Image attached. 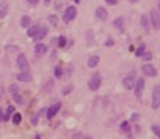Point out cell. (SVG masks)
I'll use <instances>...</instances> for the list:
<instances>
[{
    "label": "cell",
    "mask_w": 160,
    "mask_h": 139,
    "mask_svg": "<svg viewBox=\"0 0 160 139\" xmlns=\"http://www.w3.org/2000/svg\"><path fill=\"white\" fill-rule=\"evenodd\" d=\"M120 127H121V131H129V124L124 121V122H121V125H120Z\"/></svg>",
    "instance_id": "4316f807"
},
{
    "label": "cell",
    "mask_w": 160,
    "mask_h": 139,
    "mask_svg": "<svg viewBox=\"0 0 160 139\" xmlns=\"http://www.w3.org/2000/svg\"><path fill=\"white\" fill-rule=\"evenodd\" d=\"M76 14H78L76 8H75V6H69L67 9H65V12H64V16H62V20H64L65 23H69V22H72V20L76 17Z\"/></svg>",
    "instance_id": "6da1fadb"
},
{
    "label": "cell",
    "mask_w": 160,
    "mask_h": 139,
    "mask_svg": "<svg viewBox=\"0 0 160 139\" xmlns=\"http://www.w3.org/2000/svg\"><path fill=\"white\" fill-rule=\"evenodd\" d=\"M141 26H143V30L145 31H148L149 30V22H148V16H141Z\"/></svg>",
    "instance_id": "d6986e66"
},
{
    "label": "cell",
    "mask_w": 160,
    "mask_h": 139,
    "mask_svg": "<svg viewBox=\"0 0 160 139\" xmlns=\"http://www.w3.org/2000/svg\"><path fill=\"white\" fill-rule=\"evenodd\" d=\"M31 122H33V124H36V122H37V116H34V118L31 119Z\"/></svg>",
    "instance_id": "74e56055"
},
{
    "label": "cell",
    "mask_w": 160,
    "mask_h": 139,
    "mask_svg": "<svg viewBox=\"0 0 160 139\" xmlns=\"http://www.w3.org/2000/svg\"><path fill=\"white\" fill-rule=\"evenodd\" d=\"M145 50H146V48H145V45H140V47L135 50V56H137V57H141V56L145 54Z\"/></svg>",
    "instance_id": "7402d4cb"
},
{
    "label": "cell",
    "mask_w": 160,
    "mask_h": 139,
    "mask_svg": "<svg viewBox=\"0 0 160 139\" xmlns=\"http://www.w3.org/2000/svg\"><path fill=\"white\" fill-rule=\"evenodd\" d=\"M95 16L100 19V20H107V16H109V14H107V11H106L104 8H97V11H95Z\"/></svg>",
    "instance_id": "8fae6325"
},
{
    "label": "cell",
    "mask_w": 160,
    "mask_h": 139,
    "mask_svg": "<svg viewBox=\"0 0 160 139\" xmlns=\"http://www.w3.org/2000/svg\"><path fill=\"white\" fill-rule=\"evenodd\" d=\"M73 2H75V3H79V2H81V0H73Z\"/></svg>",
    "instance_id": "ab89813d"
},
{
    "label": "cell",
    "mask_w": 160,
    "mask_h": 139,
    "mask_svg": "<svg viewBox=\"0 0 160 139\" xmlns=\"http://www.w3.org/2000/svg\"><path fill=\"white\" fill-rule=\"evenodd\" d=\"M37 28L39 26H28V36L30 37H34V34L37 33Z\"/></svg>",
    "instance_id": "cb8c5ba5"
},
{
    "label": "cell",
    "mask_w": 160,
    "mask_h": 139,
    "mask_svg": "<svg viewBox=\"0 0 160 139\" xmlns=\"http://www.w3.org/2000/svg\"><path fill=\"white\" fill-rule=\"evenodd\" d=\"M151 128H152V131H154V134H155V136H160V130H158V125H152Z\"/></svg>",
    "instance_id": "f1b7e54d"
},
{
    "label": "cell",
    "mask_w": 160,
    "mask_h": 139,
    "mask_svg": "<svg viewBox=\"0 0 160 139\" xmlns=\"http://www.w3.org/2000/svg\"><path fill=\"white\" fill-rule=\"evenodd\" d=\"M141 71H143L145 76H148V77H155V76H157V70H155L154 65H151V63L143 65V66H141Z\"/></svg>",
    "instance_id": "277c9868"
},
{
    "label": "cell",
    "mask_w": 160,
    "mask_h": 139,
    "mask_svg": "<svg viewBox=\"0 0 160 139\" xmlns=\"http://www.w3.org/2000/svg\"><path fill=\"white\" fill-rule=\"evenodd\" d=\"M135 80H137V76H135V74H128V76L123 79V85H124V88L132 90V88H134Z\"/></svg>",
    "instance_id": "8992f818"
},
{
    "label": "cell",
    "mask_w": 160,
    "mask_h": 139,
    "mask_svg": "<svg viewBox=\"0 0 160 139\" xmlns=\"http://www.w3.org/2000/svg\"><path fill=\"white\" fill-rule=\"evenodd\" d=\"M151 20H152L154 30H158V28H160V16H158V11L157 9H152L151 11Z\"/></svg>",
    "instance_id": "9c48e42d"
},
{
    "label": "cell",
    "mask_w": 160,
    "mask_h": 139,
    "mask_svg": "<svg viewBox=\"0 0 160 139\" xmlns=\"http://www.w3.org/2000/svg\"><path fill=\"white\" fill-rule=\"evenodd\" d=\"M131 119H132V121H137V119H138V113H134V115L131 116Z\"/></svg>",
    "instance_id": "d6a6232c"
},
{
    "label": "cell",
    "mask_w": 160,
    "mask_h": 139,
    "mask_svg": "<svg viewBox=\"0 0 160 139\" xmlns=\"http://www.w3.org/2000/svg\"><path fill=\"white\" fill-rule=\"evenodd\" d=\"M55 76H56V77H61V76H62V68H61V65H58V66L55 68Z\"/></svg>",
    "instance_id": "484cf974"
},
{
    "label": "cell",
    "mask_w": 160,
    "mask_h": 139,
    "mask_svg": "<svg viewBox=\"0 0 160 139\" xmlns=\"http://www.w3.org/2000/svg\"><path fill=\"white\" fill-rule=\"evenodd\" d=\"M106 2H107L109 5H117V2H118V0H106Z\"/></svg>",
    "instance_id": "1f68e13d"
},
{
    "label": "cell",
    "mask_w": 160,
    "mask_h": 139,
    "mask_svg": "<svg viewBox=\"0 0 160 139\" xmlns=\"http://www.w3.org/2000/svg\"><path fill=\"white\" fill-rule=\"evenodd\" d=\"M14 115V107L12 105H9L8 108H6V113L3 115V121H9V118Z\"/></svg>",
    "instance_id": "2e32d148"
},
{
    "label": "cell",
    "mask_w": 160,
    "mask_h": 139,
    "mask_svg": "<svg viewBox=\"0 0 160 139\" xmlns=\"http://www.w3.org/2000/svg\"><path fill=\"white\" fill-rule=\"evenodd\" d=\"M98 63H100V57H98V56H92V57L89 59V62H87V65L90 68H95Z\"/></svg>",
    "instance_id": "5bb4252c"
},
{
    "label": "cell",
    "mask_w": 160,
    "mask_h": 139,
    "mask_svg": "<svg viewBox=\"0 0 160 139\" xmlns=\"http://www.w3.org/2000/svg\"><path fill=\"white\" fill-rule=\"evenodd\" d=\"M70 90H72V87H67V88L64 90V94H69V93H70Z\"/></svg>",
    "instance_id": "e575fe53"
},
{
    "label": "cell",
    "mask_w": 160,
    "mask_h": 139,
    "mask_svg": "<svg viewBox=\"0 0 160 139\" xmlns=\"http://www.w3.org/2000/svg\"><path fill=\"white\" fill-rule=\"evenodd\" d=\"M84 139H92V137H90V136H86V137H84Z\"/></svg>",
    "instance_id": "60d3db41"
},
{
    "label": "cell",
    "mask_w": 160,
    "mask_h": 139,
    "mask_svg": "<svg viewBox=\"0 0 160 139\" xmlns=\"http://www.w3.org/2000/svg\"><path fill=\"white\" fill-rule=\"evenodd\" d=\"M6 51L11 53V51H17V47H6Z\"/></svg>",
    "instance_id": "f546056e"
},
{
    "label": "cell",
    "mask_w": 160,
    "mask_h": 139,
    "mask_svg": "<svg viewBox=\"0 0 160 139\" xmlns=\"http://www.w3.org/2000/svg\"><path fill=\"white\" fill-rule=\"evenodd\" d=\"M12 99H14V102L17 105H23V97L20 94H16V96H12Z\"/></svg>",
    "instance_id": "603a6c76"
},
{
    "label": "cell",
    "mask_w": 160,
    "mask_h": 139,
    "mask_svg": "<svg viewBox=\"0 0 160 139\" xmlns=\"http://www.w3.org/2000/svg\"><path fill=\"white\" fill-rule=\"evenodd\" d=\"M34 53H36L37 56H42V54L47 53V47L42 45V44H36V45H34Z\"/></svg>",
    "instance_id": "7c38bea8"
},
{
    "label": "cell",
    "mask_w": 160,
    "mask_h": 139,
    "mask_svg": "<svg viewBox=\"0 0 160 139\" xmlns=\"http://www.w3.org/2000/svg\"><path fill=\"white\" fill-rule=\"evenodd\" d=\"M160 105V87L155 85L154 90H152V108L157 110Z\"/></svg>",
    "instance_id": "5b68a950"
},
{
    "label": "cell",
    "mask_w": 160,
    "mask_h": 139,
    "mask_svg": "<svg viewBox=\"0 0 160 139\" xmlns=\"http://www.w3.org/2000/svg\"><path fill=\"white\" fill-rule=\"evenodd\" d=\"M17 66L20 68V71H26V70H28V59H26L25 54L17 56Z\"/></svg>",
    "instance_id": "52a82bcc"
},
{
    "label": "cell",
    "mask_w": 160,
    "mask_h": 139,
    "mask_svg": "<svg viewBox=\"0 0 160 139\" xmlns=\"http://www.w3.org/2000/svg\"><path fill=\"white\" fill-rule=\"evenodd\" d=\"M26 2H28L30 5H36V3L39 2V0H26Z\"/></svg>",
    "instance_id": "836d02e7"
},
{
    "label": "cell",
    "mask_w": 160,
    "mask_h": 139,
    "mask_svg": "<svg viewBox=\"0 0 160 139\" xmlns=\"http://www.w3.org/2000/svg\"><path fill=\"white\" fill-rule=\"evenodd\" d=\"M50 22H51V23H56V17L51 16V17H50Z\"/></svg>",
    "instance_id": "d590c367"
},
{
    "label": "cell",
    "mask_w": 160,
    "mask_h": 139,
    "mask_svg": "<svg viewBox=\"0 0 160 139\" xmlns=\"http://www.w3.org/2000/svg\"><path fill=\"white\" fill-rule=\"evenodd\" d=\"M30 23H31L30 16H23V17L20 19V25H22V28H28V26H30Z\"/></svg>",
    "instance_id": "e0dca14e"
},
{
    "label": "cell",
    "mask_w": 160,
    "mask_h": 139,
    "mask_svg": "<svg viewBox=\"0 0 160 139\" xmlns=\"http://www.w3.org/2000/svg\"><path fill=\"white\" fill-rule=\"evenodd\" d=\"M100 85H101V76L100 74H93L90 77V80H89V90L97 91L100 88Z\"/></svg>",
    "instance_id": "7a4b0ae2"
},
{
    "label": "cell",
    "mask_w": 160,
    "mask_h": 139,
    "mask_svg": "<svg viewBox=\"0 0 160 139\" xmlns=\"http://www.w3.org/2000/svg\"><path fill=\"white\" fill-rule=\"evenodd\" d=\"M61 110V102H56L55 105H51L48 110H47V118L51 119V118H55L58 115V111Z\"/></svg>",
    "instance_id": "ba28073f"
},
{
    "label": "cell",
    "mask_w": 160,
    "mask_h": 139,
    "mask_svg": "<svg viewBox=\"0 0 160 139\" xmlns=\"http://www.w3.org/2000/svg\"><path fill=\"white\" fill-rule=\"evenodd\" d=\"M17 80H20V82H30L31 80V76L26 73V71H20L17 74Z\"/></svg>",
    "instance_id": "4fadbf2b"
},
{
    "label": "cell",
    "mask_w": 160,
    "mask_h": 139,
    "mask_svg": "<svg viewBox=\"0 0 160 139\" xmlns=\"http://www.w3.org/2000/svg\"><path fill=\"white\" fill-rule=\"evenodd\" d=\"M20 121H22L20 113H14V115H12V124H14V125H19V124H20Z\"/></svg>",
    "instance_id": "44dd1931"
},
{
    "label": "cell",
    "mask_w": 160,
    "mask_h": 139,
    "mask_svg": "<svg viewBox=\"0 0 160 139\" xmlns=\"http://www.w3.org/2000/svg\"><path fill=\"white\" fill-rule=\"evenodd\" d=\"M34 139H41V136H36V137H34Z\"/></svg>",
    "instance_id": "b9f144b4"
},
{
    "label": "cell",
    "mask_w": 160,
    "mask_h": 139,
    "mask_svg": "<svg viewBox=\"0 0 160 139\" xmlns=\"http://www.w3.org/2000/svg\"><path fill=\"white\" fill-rule=\"evenodd\" d=\"M47 33H48V28L39 26V28H37V33L34 34V40H42V39L47 36Z\"/></svg>",
    "instance_id": "30bf717a"
},
{
    "label": "cell",
    "mask_w": 160,
    "mask_h": 139,
    "mask_svg": "<svg viewBox=\"0 0 160 139\" xmlns=\"http://www.w3.org/2000/svg\"><path fill=\"white\" fill-rule=\"evenodd\" d=\"M141 57H143V60H146V62H149V60L152 59V54H149V53H145V54L141 56Z\"/></svg>",
    "instance_id": "83f0119b"
},
{
    "label": "cell",
    "mask_w": 160,
    "mask_h": 139,
    "mask_svg": "<svg viewBox=\"0 0 160 139\" xmlns=\"http://www.w3.org/2000/svg\"><path fill=\"white\" fill-rule=\"evenodd\" d=\"M58 45H59L61 48H64L65 45H67V39H65L64 36H61V37L58 39Z\"/></svg>",
    "instance_id": "d4e9b609"
},
{
    "label": "cell",
    "mask_w": 160,
    "mask_h": 139,
    "mask_svg": "<svg viewBox=\"0 0 160 139\" xmlns=\"http://www.w3.org/2000/svg\"><path fill=\"white\" fill-rule=\"evenodd\" d=\"M9 93H11V96L20 94V88H19L17 83H11V85H9Z\"/></svg>",
    "instance_id": "9a60e30c"
},
{
    "label": "cell",
    "mask_w": 160,
    "mask_h": 139,
    "mask_svg": "<svg viewBox=\"0 0 160 139\" xmlns=\"http://www.w3.org/2000/svg\"><path fill=\"white\" fill-rule=\"evenodd\" d=\"M129 2H131V3H135V2H137V0H129Z\"/></svg>",
    "instance_id": "f35d334b"
},
{
    "label": "cell",
    "mask_w": 160,
    "mask_h": 139,
    "mask_svg": "<svg viewBox=\"0 0 160 139\" xmlns=\"http://www.w3.org/2000/svg\"><path fill=\"white\" fill-rule=\"evenodd\" d=\"M112 45H114V40L112 39H109L107 42H106V47H112Z\"/></svg>",
    "instance_id": "4dcf8cb0"
},
{
    "label": "cell",
    "mask_w": 160,
    "mask_h": 139,
    "mask_svg": "<svg viewBox=\"0 0 160 139\" xmlns=\"http://www.w3.org/2000/svg\"><path fill=\"white\" fill-rule=\"evenodd\" d=\"M134 93H135V96L137 97H141V94H143V88H145V79L143 77H137V80H135V83H134Z\"/></svg>",
    "instance_id": "3957f363"
},
{
    "label": "cell",
    "mask_w": 160,
    "mask_h": 139,
    "mask_svg": "<svg viewBox=\"0 0 160 139\" xmlns=\"http://www.w3.org/2000/svg\"><path fill=\"white\" fill-rule=\"evenodd\" d=\"M6 12H8V5L2 3V5H0V19H3L6 16Z\"/></svg>",
    "instance_id": "ffe728a7"
},
{
    "label": "cell",
    "mask_w": 160,
    "mask_h": 139,
    "mask_svg": "<svg viewBox=\"0 0 160 139\" xmlns=\"http://www.w3.org/2000/svg\"><path fill=\"white\" fill-rule=\"evenodd\" d=\"M114 25H115L117 30H123V26H124V20H123V17L115 19V20H114Z\"/></svg>",
    "instance_id": "ac0fdd59"
},
{
    "label": "cell",
    "mask_w": 160,
    "mask_h": 139,
    "mask_svg": "<svg viewBox=\"0 0 160 139\" xmlns=\"http://www.w3.org/2000/svg\"><path fill=\"white\" fill-rule=\"evenodd\" d=\"M0 97H2V94H0Z\"/></svg>",
    "instance_id": "7bdbcfd3"
},
{
    "label": "cell",
    "mask_w": 160,
    "mask_h": 139,
    "mask_svg": "<svg viewBox=\"0 0 160 139\" xmlns=\"http://www.w3.org/2000/svg\"><path fill=\"white\" fill-rule=\"evenodd\" d=\"M2 121H3V111L0 110V124H2Z\"/></svg>",
    "instance_id": "8d00e7d4"
}]
</instances>
